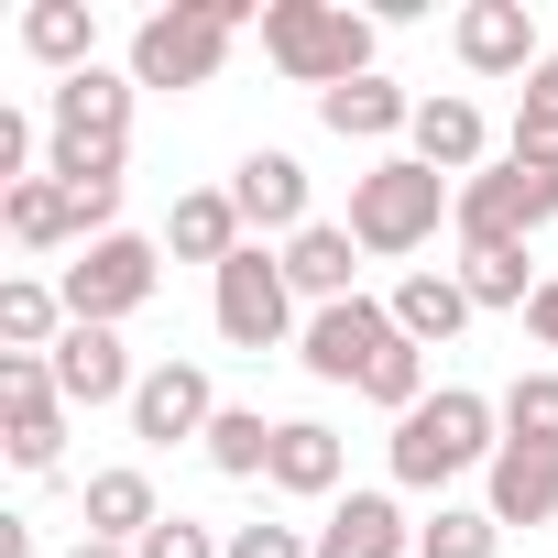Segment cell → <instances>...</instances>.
Instances as JSON below:
<instances>
[{
  "instance_id": "obj_27",
  "label": "cell",
  "mask_w": 558,
  "mask_h": 558,
  "mask_svg": "<svg viewBox=\"0 0 558 558\" xmlns=\"http://www.w3.org/2000/svg\"><path fill=\"white\" fill-rule=\"evenodd\" d=\"M0 219H12V241H23V252H66V241H77V208H66V186H56V175H23L12 197H0Z\"/></svg>"
},
{
  "instance_id": "obj_17",
  "label": "cell",
  "mask_w": 558,
  "mask_h": 558,
  "mask_svg": "<svg viewBox=\"0 0 558 558\" xmlns=\"http://www.w3.org/2000/svg\"><path fill=\"white\" fill-rule=\"evenodd\" d=\"M318 558H416V525L395 493H340L318 514Z\"/></svg>"
},
{
  "instance_id": "obj_32",
  "label": "cell",
  "mask_w": 558,
  "mask_h": 558,
  "mask_svg": "<svg viewBox=\"0 0 558 558\" xmlns=\"http://www.w3.org/2000/svg\"><path fill=\"white\" fill-rule=\"evenodd\" d=\"M504 154H514V165H536V175H558V110H514Z\"/></svg>"
},
{
  "instance_id": "obj_14",
  "label": "cell",
  "mask_w": 558,
  "mask_h": 558,
  "mask_svg": "<svg viewBox=\"0 0 558 558\" xmlns=\"http://www.w3.org/2000/svg\"><path fill=\"white\" fill-rule=\"evenodd\" d=\"M45 362H56V395H66V405H88V416H99V405H132V395H143V373H132L121 329H66V340H56Z\"/></svg>"
},
{
  "instance_id": "obj_2",
  "label": "cell",
  "mask_w": 558,
  "mask_h": 558,
  "mask_svg": "<svg viewBox=\"0 0 558 558\" xmlns=\"http://www.w3.org/2000/svg\"><path fill=\"white\" fill-rule=\"evenodd\" d=\"M493 449H504V395H471V384H438L416 416H395V438H384V460H395V482L405 493H438V482H460V471H493Z\"/></svg>"
},
{
  "instance_id": "obj_36",
  "label": "cell",
  "mask_w": 558,
  "mask_h": 558,
  "mask_svg": "<svg viewBox=\"0 0 558 558\" xmlns=\"http://www.w3.org/2000/svg\"><path fill=\"white\" fill-rule=\"evenodd\" d=\"M525 110H558V56H547V66L525 77Z\"/></svg>"
},
{
  "instance_id": "obj_28",
  "label": "cell",
  "mask_w": 558,
  "mask_h": 558,
  "mask_svg": "<svg viewBox=\"0 0 558 558\" xmlns=\"http://www.w3.org/2000/svg\"><path fill=\"white\" fill-rule=\"evenodd\" d=\"M449 274L471 286V307H514V318H525V307H536V286H547V274H525V252H460Z\"/></svg>"
},
{
  "instance_id": "obj_13",
  "label": "cell",
  "mask_w": 558,
  "mask_h": 558,
  "mask_svg": "<svg viewBox=\"0 0 558 558\" xmlns=\"http://www.w3.org/2000/svg\"><path fill=\"white\" fill-rule=\"evenodd\" d=\"M405 154H416L427 175L471 186V175L493 165V132H482V110H471L460 88H438V99H416V132H405Z\"/></svg>"
},
{
  "instance_id": "obj_6",
  "label": "cell",
  "mask_w": 558,
  "mask_h": 558,
  "mask_svg": "<svg viewBox=\"0 0 558 558\" xmlns=\"http://www.w3.org/2000/svg\"><path fill=\"white\" fill-rule=\"evenodd\" d=\"M208 318H219L230 351H274V340H296L307 318H296V286H286V252L241 241V252L208 274Z\"/></svg>"
},
{
  "instance_id": "obj_38",
  "label": "cell",
  "mask_w": 558,
  "mask_h": 558,
  "mask_svg": "<svg viewBox=\"0 0 558 558\" xmlns=\"http://www.w3.org/2000/svg\"><path fill=\"white\" fill-rule=\"evenodd\" d=\"M66 558H132V547H99V536H77V547H66Z\"/></svg>"
},
{
  "instance_id": "obj_35",
  "label": "cell",
  "mask_w": 558,
  "mask_h": 558,
  "mask_svg": "<svg viewBox=\"0 0 558 558\" xmlns=\"http://www.w3.org/2000/svg\"><path fill=\"white\" fill-rule=\"evenodd\" d=\"M525 340H536V351H558V274H547L536 307H525Z\"/></svg>"
},
{
  "instance_id": "obj_8",
  "label": "cell",
  "mask_w": 558,
  "mask_h": 558,
  "mask_svg": "<svg viewBox=\"0 0 558 558\" xmlns=\"http://www.w3.org/2000/svg\"><path fill=\"white\" fill-rule=\"evenodd\" d=\"M154 286H165V241L110 230V241H88V252L66 263V318H77V329H121L132 307H154Z\"/></svg>"
},
{
  "instance_id": "obj_4",
  "label": "cell",
  "mask_w": 558,
  "mask_h": 558,
  "mask_svg": "<svg viewBox=\"0 0 558 558\" xmlns=\"http://www.w3.org/2000/svg\"><path fill=\"white\" fill-rule=\"evenodd\" d=\"M241 23H263L252 0H175V12H143V23H132V66H121V77H132V88H208Z\"/></svg>"
},
{
  "instance_id": "obj_29",
  "label": "cell",
  "mask_w": 558,
  "mask_h": 558,
  "mask_svg": "<svg viewBox=\"0 0 558 558\" xmlns=\"http://www.w3.org/2000/svg\"><path fill=\"white\" fill-rule=\"evenodd\" d=\"M504 547V525L482 514V504H438L427 525H416V558H493Z\"/></svg>"
},
{
  "instance_id": "obj_7",
  "label": "cell",
  "mask_w": 558,
  "mask_h": 558,
  "mask_svg": "<svg viewBox=\"0 0 558 558\" xmlns=\"http://www.w3.org/2000/svg\"><path fill=\"white\" fill-rule=\"evenodd\" d=\"M558 219V175H536V165H482L471 186H460V208H449V230H460V252H525L536 230Z\"/></svg>"
},
{
  "instance_id": "obj_34",
  "label": "cell",
  "mask_w": 558,
  "mask_h": 558,
  "mask_svg": "<svg viewBox=\"0 0 558 558\" xmlns=\"http://www.w3.org/2000/svg\"><path fill=\"white\" fill-rule=\"evenodd\" d=\"M23 165H34V121H23V110H0V197L23 186Z\"/></svg>"
},
{
  "instance_id": "obj_1",
  "label": "cell",
  "mask_w": 558,
  "mask_h": 558,
  "mask_svg": "<svg viewBox=\"0 0 558 558\" xmlns=\"http://www.w3.org/2000/svg\"><path fill=\"white\" fill-rule=\"evenodd\" d=\"M132 77L88 66V77H56L45 99V175L56 186H121V154H132Z\"/></svg>"
},
{
  "instance_id": "obj_12",
  "label": "cell",
  "mask_w": 558,
  "mask_h": 558,
  "mask_svg": "<svg viewBox=\"0 0 558 558\" xmlns=\"http://www.w3.org/2000/svg\"><path fill=\"white\" fill-rule=\"evenodd\" d=\"M449 56H460L471 77H536V66H547V45H536V12H525V0H471V12L449 23Z\"/></svg>"
},
{
  "instance_id": "obj_30",
  "label": "cell",
  "mask_w": 558,
  "mask_h": 558,
  "mask_svg": "<svg viewBox=\"0 0 558 558\" xmlns=\"http://www.w3.org/2000/svg\"><path fill=\"white\" fill-rule=\"evenodd\" d=\"M504 438H525V449H558V373H547V362L504 384Z\"/></svg>"
},
{
  "instance_id": "obj_3",
  "label": "cell",
  "mask_w": 558,
  "mask_h": 558,
  "mask_svg": "<svg viewBox=\"0 0 558 558\" xmlns=\"http://www.w3.org/2000/svg\"><path fill=\"white\" fill-rule=\"evenodd\" d=\"M373 12H351V0H263V66L274 77H296V88H351L373 77Z\"/></svg>"
},
{
  "instance_id": "obj_26",
  "label": "cell",
  "mask_w": 558,
  "mask_h": 558,
  "mask_svg": "<svg viewBox=\"0 0 558 558\" xmlns=\"http://www.w3.org/2000/svg\"><path fill=\"white\" fill-rule=\"evenodd\" d=\"M274 427H286V416L219 405V427H208V471H219V482H263V471H274Z\"/></svg>"
},
{
  "instance_id": "obj_37",
  "label": "cell",
  "mask_w": 558,
  "mask_h": 558,
  "mask_svg": "<svg viewBox=\"0 0 558 558\" xmlns=\"http://www.w3.org/2000/svg\"><path fill=\"white\" fill-rule=\"evenodd\" d=\"M0 558H34V525L23 514H0Z\"/></svg>"
},
{
  "instance_id": "obj_10",
  "label": "cell",
  "mask_w": 558,
  "mask_h": 558,
  "mask_svg": "<svg viewBox=\"0 0 558 558\" xmlns=\"http://www.w3.org/2000/svg\"><path fill=\"white\" fill-rule=\"evenodd\" d=\"M384 351H405V329H395L384 296H340V307H318V318L296 329V362H307L318 384H351V395L384 373Z\"/></svg>"
},
{
  "instance_id": "obj_16",
  "label": "cell",
  "mask_w": 558,
  "mask_h": 558,
  "mask_svg": "<svg viewBox=\"0 0 558 558\" xmlns=\"http://www.w3.org/2000/svg\"><path fill=\"white\" fill-rule=\"evenodd\" d=\"M482 514L514 536V525H547L558 514V449H525V438H504L493 449V471H482Z\"/></svg>"
},
{
  "instance_id": "obj_11",
  "label": "cell",
  "mask_w": 558,
  "mask_h": 558,
  "mask_svg": "<svg viewBox=\"0 0 558 558\" xmlns=\"http://www.w3.org/2000/svg\"><path fill=\"white\" fill-rule=\"evenodd\" d=\"M121 416H132L143 449H186V438L208 449V427H219V384H208V362H154L143 395H132Z\"/></svg>"
},
{
  "instance_id": "obj_15",
  "label": "cell",
  "mask_w": 558,
  "mask_h": 558,
  "mask_svg": "<svg viewBox=\"0 0 558 558\" xmlns=\"http://www.w3.org/2000/svg\"><path fill=\"white\" fill-rule=\"evenodd\" d=\"M230 197H241V219H252V230H286V241L318 219V208H307V165H296L286 143H252V154L230 165Z\"/></svg>"
},
{
  "instance_id": "obj_22",
  "label": "cell",
  "mask_w": 558,
  "mask_h": 558,
  "mask_svg": "<svg viewBox=\"0 0 558 558\" xmlns=\"http://www.w3.org/2000/svg\"><path fill=\"white\" fill-rule=\"evenodd\" d=\"M318 121L340 132V143H395V132H416V99L373 66V77H351V88H329L318 99Z\"/></svg>"
},
{
  "instance_id": "obj_5",
  "label": "cell",
  "mask_w": 558,
  "mask_h": 558,
  "mask_svg": "<svg viewBox=\"0 0 558 558\" xmlns=\"http://www.w3.org/2000/svg\"><path fill=\"white\" fill-rule=\"evenodd\" d=\"M449 208H460V186H449V175H427L416 154H384V165H362V175H351V241H362V252H384V263H395V252H427Z\"/></svg>"
},
{
  "instance_id": "obj_20",
  "label": "cell",
  "mask_w": 558,
  "mask_h": 558,
  "mask_svg": "<svg viewBox=\"0 0 558 558\" xmlns=\"http://www.w3.org/2000/svg\"><path fill=\"white\" fill-rule=\"evenodd\" d=\"M351 252H362V241H351V219H307V230L286 241V286L307 296V318H318V307H340V296H362V286H351Z\"/></svg>"
},
{
  "instance_id": "obj_18",
  "label": "cell",
  "mask_w": 558,
  "mask_h": 558,
  "mask_svg": "<svg viewBox=\"0 0 558 558\" xmlns=\"http://www.w3.org/2000/svg\"><path fill=\"white\" fill-rule=\"evenodd\" d=\"M241 241H252V219H241L230 186H186V197L165 208V252H175V263H208V274H219Z\"/></svg>"
},
{
  "instance_id": "obj_9",
  "label": "cell",
  "mask_w": 558,
  "mask_h": 558,
  "mask_svg": "<svg viewBox=\"0 0 558 558\" xmlns=\"http://www.w3.org/2000/svg\"><path fill=\"white\" fill-rule=\"evenodd\" d=\"M66 395H56V362H34V351H0V449H12V471L23 482H45L56 460H66Z\"/></svg>"
},
{
  "instance_id": "obj_21",
  "label": "cell",
  "mask_w": 558,
  "mask_h": 558,
  "mask_svg": "<svg viewBox=\"0 0 558 558\" xmlns=\"http://www.w3.org/2000/svg\"><path fill=\"white\" fill-rule=\"evenodd\" d=\"M263 482L296 493V504H340V427L286 416V427H274V471H263Z\"/></svg>"
},
{
  "instance_id": "obj_25",
  "label": "cell",
  "mask_w": 558,
  "mask_h": 558,
  "mask_svg": "<svg viewBox=\"0 0 558 558\" xmlns=\"http://www.w3.org/2000/svg\"><path fill=\"white\" fill-rule=\"evenodd\" d=\"M77 318H66V286H34V274H12V286H0V351H56Z\"/></svg>"
},
{
  "instance_id": "obj_24",
  "label": "cell",
  "mask_w": 558,
  "mask_h": 558,
  "mask_svg": "<svg viewBox=\"0 0 558 558\" xmlns=\"http://www.w3.org/2000/svg\"><path fill=\"white\" fill-rule=\"evenodd\" d=\"M384 307H395V329H405L416 351H438V340H460V329L482 318V307H471V286H460V274H405V286H395Z\"/></svg>"
},
{
  "instance_id": "obj_23",
  "label": "cell",
  "mask_w": 558,
  "mask_h": 558,
  "mask_svg": "<svg viewBox=\"0 0 558 558\" xmlns=\"http://www.w3.org/2000/svg\"><path fill=\"white\" fill-rule=\"evenodd\" d=\"M23 56L56 66V77H88L99 66V12H88V0H34V12H23Z\"/></svg>"
},
{
  "instance_id": "obj_19",
  "label": "cell",
  "mask_w": 558,
  "mask_h": 558,
  "mask_svg": "<svg viewBox=\"0 0 558 558\" xmlns=\"http://www.w3.org/2000/svg\"><path fill=\"white\" fill-rule=\"evenodd\" d=\"M154 525H165V504H154V471H143V460L88 471V536H99V547H143Z\"/></svg>"
},
{
  "instance_id": "obj_31",
  "label": "cell",
  "mask_w": 558,
  "mask_h": 558,
  "mask_svg": "<svg viewBox=\"0 0 558 558\" xmlns=\"http://www.w3.org/2000/svg\"><path fill=\"white\" fill-rule=\"evenodd\" d=\"M132 558H230V536H219V525H197V514H165Z\"/></svg>"
},
{
  "instance_id": "obj_33",
  "label": "cell",
  "mask_w": 558,
  "mask_h": 558,
  "mask_svg": "<svg viewBox=\"0 0 558 558\" xmlns=\"http://www.w3.org/2000/svg\"><path fill=\"white\" fill-rule=\"evenodd\" d=\"M230 558H318V536H296V525H230Z\"/></svg>"
}]
</instances>
